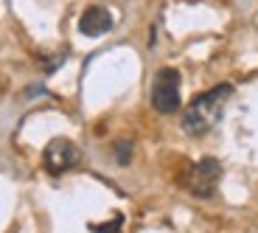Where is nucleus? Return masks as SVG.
I'll return each mask as SVG.
<instances>
[{
	"label": "nucleus",
	"mask_w": 258,
	"mask_h": 233,
	"mask_svg": "<svg viewBox=\"0 0 258 233\" xmlns=\"http://www.w3.org/2000/svg\"><path fill=\"white\" fill-rule=\"evenodd\" d=\"M230 96H233L230 84H216L208 93L197 96L188 104L185 115H182V130L188 135H205V132H211L222 121V112H225Z\"/></svg>",
	"instance_id": "1"
},
{
	"label": "nucleus",
	"mask_w": 258,
	"mask_h": 233,
	"mask_svg": "<svg viewBox=\"0 0 258 233\" xmlns=\"http://www.w3.org/2000/svg\"><path fill=\"white\" fill-rule=\"evenodd\" d=\"M152 107L163 115L180 110V71L163 68L152 84Z\"/></svg>",
	"instance_id": "2"
},
{
	"label": "nucleus",
	"mask_w": 258,
	"mask_h": 233,
	"mask_svg": "<svg viewBox=\"0 0 258 233\" xmlns=\"http://www.w3.org/2000/svg\"><path fill=\"white\" fill-rule=\"evenodd\" d=\"M79 160H82V152H79V146L73 141H68V138H53L45 146V152H42V166H45V171L53 177L76 168Z\"/></svg>",
	"instance_id": "3"
},
{
	"label": "nucleus",
	"mask_w": 258,
	"mask_h": 233,
	"mask_svg": "<svg viewBox=\"0 0 258 233\" xmlns=\"http://www.w3.org/2000/svg\"><path fill=\"white\" fill-rule=\"evenodd\" d=\"M219 177H222V166L216 157H202L191 166L188 171V191L200 200H208V197L216 194V186H219Z\"/></svg>",
	"instance_id": "4"
},
{
	"label": "nucleus",
	"mask_w": 258,
	"mask_h": 233,
	"mask_svg": "<svg viewBox=\"0 0 258 233\" xmlns=\"http://www.w3.org/2000/svg\"><path fill=\"white\" fill-rule=\"evenodd\" d=\"M79 31L84 37H104L107 31H112V14L104 6L84 9L82 17H79Z\"/></svg>",
	"instance_id": "5"
},
{
	"label": "nucleus",
	"mask_w": 258,
	"mask_h": 233,
	"mask_svg": "<svg viewBox=\"0 0 258 233\" xmlns=\"http://www.w3.org/2000/svg\"><path fill=\"white\" fill-rule=\"evenodd\" d=\"M121 225H123V219L115 216V219L104 222V225H90V233H121Z\"/></svg>",
	"instance_id": "6"
},
{
	"label": "nucleus",
	"mask_w": 258,
	"mask_h": 233,
	"mask_svg": "<svg viewBox=\"0 0 258 233\" xmlns=\"http://www.w3.org/2000/svg\"><path fill=\"white\" fill-rule=\"evenodd\" d=\"M115 155H118V163L126 166V163L132 160V143H129V141H118L115 143Z\"/></svg>",
	"instance_id": "7"
}]
</instances>
